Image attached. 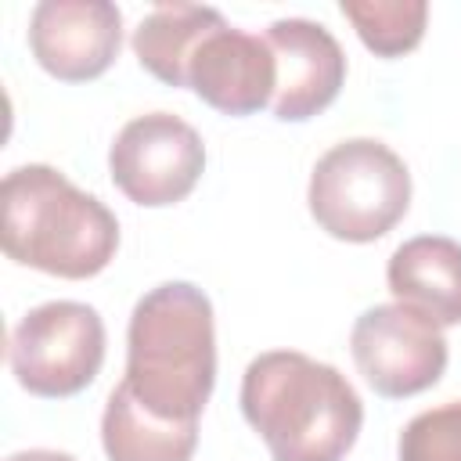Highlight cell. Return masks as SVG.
I'll return each mask as SVG.
<instances>
[{
    "instance_id": "obj_6",
    "label": "cell",
    "mask_w": 461,
    "mask_h": 461,
    "mask_svg": "<svg viewBox=\"0 0 461 461\" xmlns=\"http://www.w3.org/2000/svg\"><path fill=\"white\" fill-rule=\"evenodd\" d=\"M112 184L137 205L158 209L187 198L205 169L198 130L169 112L130 119L108 151Z\"/></svg>"
},
{
    "instance_id": "obj_3",
    "label": "cell",
    "mask_w": 461,
    "mask_h": 461,
    "mask_svg": "<svg viewBox=\"0 0 461 461\" xmlns=\"http://www.w3.org/2000/svg\"><path fill=\"white\" fill-rule=\"evenodd\" d=\"M0 238L7 259L54 277L101 274L119 249L112 209L54 166H18L0 184Z\"/></svg>"
},
{
    "instance_id": "obj_8",
    "label": "cell",
    "mask_w": 461,
    "mask_h": 461,
    "mask_svg": "<svg viewBox=\"0 0 461 461\" xmlns=\"http://www.w3.org/2000/svg\"><path fill=\"white\" fill-rule=\"evenodd\" d=\"M122 14L108 0H43L29 18L32 58L65 83L97 79L119 54Z\"/></svg>"
},
{
    "instance_id": "obj_9",
    "label": "cell",
    "mask_w": 461,
    "mask_h": 461,
    "mask_svg": "<svg viewBox=\"0 0 461 461\" xmlns=\"http://www.w3.org/2000/svg\"><path fill=\"white\" fill-rule=\"evenodd\" d=\"M187 86L223 115H252L274 104L277 61L267 36H252L220 22L194 47Z\"/></svg>"
},
{
    "instance_id": "obj_10",
    "label": "cell",
    "mask_w": 461,
    "mask_h": 461,
    "mask_svg": "<svg viewBox=\"0 0 461 461\" xmlns=\"http://www.w3.org/2000/svg\"><path fill=\"white\" fill-rule=\"evenodd\" d=\"M267 43L277 61L274 115L285 122H303L324 112L346 79V54L339 40L306 18H277L267 29Z\"/></svg>"
},
{
    "instance_id": "obj_12",
    "label": "cell",
    "mask_w": 461,
    "mask_h": 461,
    "mask_svg": "<svg viewBox=\"0 0 461 461\" xmlns=\"http://www.w3.org/2000/svg\"><path fill=\"white\" fill-rule=\"evenodd\" d=\"M101 443L108 461H191L198 447V421H166L137 403L119 382L104 403Z\"/></svg>"
},
{
    "instance_id": "obj_16",
    "label": "cell",
    "mask_w": 461,
    "mask_h": 461,
    "mask_svg": "<svg viewBox=\"0 0 461 461\" xmlns=\"http://www.w3.org/2000/svg\"><path fill=\"white\" fill-rule=\"evenodd\" d=\"M7 461H76V457L72 454H61V450H18Z\"/></svg>"
},
{
    "instance_id": "obj_1",
    "label": "cell",
    "mask_w": 461,
    "mask_h": 461,
    "mask_svg": "<svg viewBox=\"0 0 461 461\" xmlns=\"http://www.w3.org/2000/svg\"><path fill=\"white\" fill-rule=\"evenodd\" d=\"M241 414L274 461H342L364 425L346 375L295 349L259 353L245 367Z\"/></svg>"
},
{
    "instance_id": "obj_14",
    "label": "cell",
    "mask_w": 461,
    "mask_h": 461,
    "mask_svg": "<svg viewBox=\"0 0 461 461\" xmlns=\"http://www.w3.org/2000/svg\"><path fill=\"white\" fill-rule=\"evenodd\" d=\"M342 14L353 22L367 50L382 58L407 54L425 36V0H342Z\"/></svg>"
},
{
    "instance_id": "obj_15",
    "label": "cell",
    "mask_w": 461,
    "mask_h": 461,
    "mask_svg": "<svg viewBox=\"0 0 461 461\" xmlns=\"http://www.w3.org/2000/svg\"><path fill=\"white\" fill-rule=\"evenodd\" d=\"M400 461H461V400L411 418L400 432Z\"/></svg>"
},
{
    "instance_id": "obj_13",
    "label": "cell",
    "mask_w": 461,
    "mask_h": 461,
    "mask_svg": "<svg viewBox=\"0 0 461 461\" xmlns=\"http://www.w3.org/2000/svg\"><path fill=\"white\" fill-rule=\"evenodd\" d=\"M220 22H223V14L212 7L158 4L133 29V54L155 79H162L169 86H187V65H191L194 47Z\"/></svg>"
},
{
    "instance_id": "obj_4",
    "label": "cell",
    "mask_w": 461,
    "mask_h": 461,
    "mask_svg": "<svg viewBox=\"0 0 461 461\" xmlns=\"http://www.w3.org/2000/svg\"><path fill=\"white\" fill-rule=\"evenodd\" d=\"M321 230L339 241H375L393 230L411 205V173L403 158L371 137H353L328 148L306 191Z\"/></svg>"
},
{
    "instance_id": "obj_2",
    "label": "cell",
    "mask_w": 461,
    "mask_h": 461,
    "mask_svg": "<svg viewBox=\"0 0 461 461\" xmlns=\"http://www.w3.org/2000/svg\"><path fill=\"white\" fill-rule=\"evenodd\" d=\"M144 411L198 421L216 382L212 303L191 281H166L140 295L126 331V378Z\"/></svg>"
},
{
    "instance_id": "obj_5",
    "label": "cell",
    "mask_w": 461,
    "mask_h": 461,
    "mask_svg": "<svg viewBox=\"0 0 461 461\" xmlns=\"http://www.w3.org/2000/svg\"><path fill=\"white\" fill-rule=\"evenodd\" d=\"M7 360L18 385L32 396H76L104 364V321L86 303H43L14 324Z\"/></svg>"
},
{
    "instance_id": "obj_11",
    "label": "cell",
    "mask_w": 461,
    "mask_h": 461,
    "mask_svg": "<svg viewBox=\"0 0 461 461\" xmlns=\"http://www.w3.org/2000/svg\"><path fill=\"white\" fill-rule=\"evenodd\" d=\"M396 303L414 306L439 328L461 324V245L443 234L403 241L385 267Z\"/></svg>"
},
{
    "instance_id": "obj_7",
    "label": "cell",
    "mask_w": 461,
    "mask_h": 461,
    "mask_svg": "<svg viewBox=\"0 0 461 461\" xmlns=\"http://www.w3.org/2000/svg\"><path fill=\"white\" fill-rule=\"evenodd\" d=\"M349 349L367 385L389 400L425 393L447 371L443 328L403 303L364 310L353 324Z\"/></svg>"
}]
</instances>
